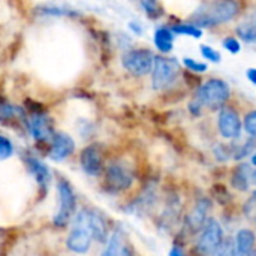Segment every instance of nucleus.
I'll return each mask as SVG.
<instances>
[{"mask_svg":"<svg viewBox=\"0 0 256 256\" xmlns=\"http://www.w3.org/2000/svg\"><path fill=\"white\" fill-rule=\"evenodd\" d=\"M174 39H176V34L172 33L171 27H168V26L158 27L156 32H154V38H153L154 45H156V48L159 50V52L162 56H165V54H168V52L172 51V48H174Z\"/></svg>","mask_w":256,"mask_h":256,"instance_id":"19","label":"nucleus"},{"mask_svg":"<svg viewBox=\"0 0 256 256\" xmlns=\"http://www.w3.org/2000/svg\"><path fill=\"white\" fill-rule=\"evenodd\" d=\"M236 33L237 36H240L242 40L248 44L256 42V4L243 15L236 27Z\"/></svg>","mask_w":256,"mask_h":256,"instance_id":"14","label":"nucleus"},{"mask_svg":"<svg viewBox=\"0 0 256 256\" xmlns=\"http://www.w3.org/2000/svg\"><path fill=\"white\" fill-rule=\"evenodd\" d=\"M224 242L225 234L222 225L214 218H210L207 225L200 232V237L195 243V252L198 256H216L219 254Z\"/></svg>","mask_w":256,"mask_h":256,"instance_id":"3","label":"nucleus"},{"mask_svg":"<svg viewBox=\"0 0 256 256\" xmlns=\"http://www.w3.org/2000/svg\"><path fill=\"white\" fill-rule=\"evenodd\" d=\"M183 64L184 68L192 72V74H204L207 69H208V64L207 63H202V62H198L192 57H184L183 58Z\"/></svg>","mask_w":256,"mask_h":256,"instance_id":"25","label":"nucleus"},{"mask_svg":"<svg viewBox=\"0 0 256 256\" xmlns=\"http://www.w3.org/2000/svg\"><path fill=\"white\" fill-rule=\"evenodd\" d=\"M218 129L225 140H238L243 132V120L240 112L231 106H224L218 114Z\"/></svg>","mask_w":256,"mask_h":256,"instance_id":"8","label":"nucleus"},{"mask_svg":"<svg viewBox=\"0 0 256 256\" xmlns=\"http://www.w3.org/2000/svg\"><path fill=\"white\" fill-rule=\"evenodd\" d=\"M27 165H28V170L32 171V174L34 176L40 192L45 194L48 190V184H50V180H51L48 168L40 160H38L34 158H28L27 159Z\"/></svg>","mask_w":256,"mask_h":256,"instance_id":"20","label":"nucleus"},{"mask_svg":"<svg viewBox=\"0 0 256 256\" xmlns=\"http://www.w3.org/2000/svg\"><path fill=\"white\" fill-rule=\"evenodd\" d=\"M16 112H18V110L15 106H12L10 104H8L3 99H0V120L12 118Z\"/></svg>","mask_w":256,"mask_h":256,"instance_id":"30","label":"nucleus"},{"mask_svg":"<svg viewBox=\"0 0 256 256\" xmlns=\"http://www.w3.org/2000/svg\"><path fill=\"white\" fill-rule=\"evenodd\" d=\"M58 195H60V210L54 216V225L58 228H63L69 224V220L75 212L76 198H75L72 186L66 180L58 182Z\"/></svg>","mask_w":256,"mask_h":256,"instance_id":"9","label":"nucleus"},{"mask_svg":"<svg viewBox=\"0 0 256 256\" xmlns=\"http://www.w3.org/2000/svg\"><path fill=\"white\" fill-rule=\"evenodd\" d=\"M75 150V144L74 140L63 134V132H57L52 135L51 138V144H50V158L56 162L66 159L68 156H70Z\"/></svg>","mask_w":256,"mask_h":256,"instance_id":"12","label":"nucleus"},{"mask_svg":"<svg viewBox=\"0 0 256 256\" xmlns=\"http://www.w3.org/2000/svg\"><path fill=\"white\" fill-rule=\"evenodd\" d=\"M168 256H186V252H184V249H183L182 246L174 244V246L170 249V254H168Z\"/></svg>","mask_w":256,"mask_h":256,"instance_id":"32","label":"nucleus"},{"mask_svg":"<svg viewBox=\"0 0 256 256\" xmlns=\"http://www.w3.org/2000/svg\"><path fill=\"white\" fill-rule=\"evenodd\" d=\"M210 212H212V201H210V198L201 196L200 200H196V202L194 204L192 210L184 218L186 228L190 232H201L202 228L207 225V222L210 219V216H208Z\"/></svg>","mask_w":256,"mask_h":256,"instance_id":"10","label":"nucleus"},{"mask_svg":"<svg viewBox=\"0 0 256 256\" xmlns=\"http://www.w3.org/2000/svg\"><path fill=\"white\" fill-rule=\"evenodd\" d=\"M216 256H238L237 255V250H236V243L232 238H225L219 254Z\"/></svg>","mask_w":256,"mask_h":256,"instance_id":"31","label":"nucleus"},{"mask_svg":"<svg viewBox=\"0 0 256 256\" xmlns=\"http://www.w3.org/2000/svg\"><path fill=\"white\" fill-rule=\"evenodd\" d=\"M200 50H201V56H202L206 60L212 62V63H219V62L222 60L220 52H219L216 48L210 46V45H201Z\"/></svg>","mask_w":256,"mask_h":256,"instance_id":"27","label":"nucleus"},{"mask_svg":"<svg viewBox=\"0 0 256 256\" xmlns=\"http://www.w3.org/2000/svg\"><path fill=\"white\" fill-rule=\"evenodd\" d=\"M230 98L231 88L228 82L220 78H210L196 88L194 100H196L202 108H208L210 111H220L224 106H226Z\"/></svg>","mask_w":256,"mask_h":256,"instance_id":"2","label":"nucleus"},{"mask_svg":"<svg viewBox=\"0 0 256 256\" xmlns=\"http://www.w3.org/2000/svg\"><path fill=\"white\" fill-rule=\"evenodd\" d=\"M240 14V3L234 0L202 3L192 15L190 21L201 30L206 27H216L234 20Z\"/></svg>","mask_w":256,"mask_h":256,"instance_id":"1","label":"nucleus"},{"mask_svg":"<svg viewBox=\"0 0 256 256\" xmlns=\"http://www.w3.org/2000/svg\"><path fill=\"white\" fill-rule=\"evenodd\" d=\"M27 126H28V130H30L32 136L36 141H45L48 138H52V135H54L51 120L42 112L32 114V117L27 120Z\"/></svg>","mask_w":256,"mask_h":256,"instance_id":"13","label":"nucleus"},{"mask_svg":"<svg viewBox=\"0 0 256 256\" xmlns=\"http://www.w3.org/2000/svg\"><path fill=\"white\" fill-rule=\"evenodd\" d=\"M129 27L136 33V34H141L142 33V26L140 24V22H135V21H132L130 24H129Z\"/></svg>","mask_w":256,"mask_h":256,"instance_id":"34","label":"nucleus"},{"mask_svg":"<svg viewBox=\"0 0 256 256\" xmlns=\"http://www.w3.org/2000/svg\"><path fill=\"white\" fill-rule=\"evenodd\" d=\"M252 184H255L256 186V170L254 171V174H252Z\"/></svg>","mask_w":256,"mask_h":256,"instance_id":"36","label":"nucleus"},{"mask_svg":"<svg viewBox=\"0 0 256 256\" xmlns=\"http://www.w3.org/2000/svg\"><path fill=\"white\" fill-rule=\"evenodd\" d=\"M222 46H224L228 52H231V54H238V52L242 51V44H240V40H238L236 36H226V38L222 40Z\"/></svg>","mask_w":256,"mask_h":256,"instance_id":"28","label":"nucleus"},{"mask_svg":"<svg viewBox=\"0 0 256 256\" xmlns=\"http://www.w3.org/2000/svg\"><path fill=\"white\" fill-rule=\"evenodd\" d=\"M246 76H248V80L256 86V68H249L248 70H246Z\"/></svg>","mask_w":256,"mask_h":256,"instance_id":"33","label":"nucleus"},{"mask_svg":"<svg viewBox=\"0 0 256 256\" xmlns=\"http://www.w3.org/2000/svg\"><path fill=\"white\" fill-rule=\"evenodd\" d=\"M231 147H232V159L243 160L248 156H250V158L254 156V153L256 152V140L249 136V140L246 142H243V144H234Z\"/></svg>","mask_w":256,"mask_h":256,"instance_id":"21","label":"nucleus"},{"mask_svg":"<svg viewBox=\"0 0 256 256\" xmlns=\"http://www.w3.org/2000/svg\"><path fill=\"white\" fill-rule=\"evenodd\" d=\"M234 243H236L237 255L248 256L249 254H252L255 250L256 234L252 230H249V228H242L240 231H237Z\"/></svg>","mask_w":256,"mask_h":256,"instance_id":"18","label":"nucleus"},{"mask_svg":"<svg viewBox=\"0 0 256 256\" xmlns=\"http://www.w3.org/2000/svg\"><path fill=\"white\" fill-rule=\"evenodd\" d=\"M154 54L148 48H134L123 54V68L135 76H144L152 74L154 64Z\"/></svg>","mask_w":256,"mask_h":256,"instance_id":"6","label":"nucleus"},{"mask_svg":"<svg viewBox=\"0 0 256 256\" xmlns=\"http://www.w3.org/2000/svg\"><path fill=\"white\" fill-rule=\"evenodd\" d=\"M243 126H244L246 134H248L250 138L256 140V110L250 111V112H248V114L244 116Z\"/></svg>","mask_w":256,"mask_h":256,"instance_id":"26","label":"nucleus"},{"mask_svg":"<svg viewBox=\"0 0 256 256\" xmlns=\"http://www.w3.org/2000/svg\"><path fill=\"white\" fill-rule=\"evenodd\" d=\"M252 174L254 171L249 164H244V162L238 164L232 170L231 178H230L232 189H236L237 192H248L252 184Z\"/></svg>","mask_w":256,"mask_h":256,"instance_id":"16","label":"nucleus"},{"mask_svg":"<svg viewBox=\"0 0 256 256\" xmlns=\"http://www.w3.org/2000/svg\"><path fill=\"white\" fill-rule=\"evenodd\" d=\"M141 6L144 8V10H146L147 16H150V18H153V20L159 18V16L164 14V12H162V6H160V3H159V2H154V0H146V2H141Z\"/></svg>","mask_w":256,"mask_h":256,"instance_id":"23","label":"nucleus"},{"mask_svg":"<svg viewBox=\"0 0 256 256\" xmlns=\"http://www.w3.org/2000/svg\"><path fill=\"white\" fill-rule=\"evenodd\" d=\"M88 230L92 234V238H94L99 243H106L108 242V224L105 220V218L94 212V210H88Z\"/></svg>","mask_w":256,"mask_h":256,"instance_id":"17","label":"nucleus"},{"mask_svg":"<svg viewBox=\"0 0 256 256\" xmlns=\"http://www.w3.org/2000/svg\"><path fill=\"white\" fill-rule=\"evenodd\" d=\"M92 244V234L88 230V208L81 210L74 224V230L66 240V246L69 250L75 254H86Z\"/></svg>","mask_w":256,"mask_h":256,"instance_id":"5","label":"nucleus"},{"mask_svg":"<svg viewBox=\"0 0 256 256\" xmlns=\"http://www.w3.org/2000/svg\"><path fill=\"white\" fill-rule=\"evenodd\" d=\"M250 162H252V165H254V166H256V152L254 153V156L250 158Z\"/></svg>","mask_w":256,"mask_h":256,"instance_id":"35","label":"nucleus"},{"mask_svg":"<svg viewBox=\"0 0 256 256\" xmlns=\"http://www.w3.org/2000/svg\"><path fill=\"white\" fill-rule=\"evenodd\" d=\"M100 256H132L130 254V249L126 243V237H124V232L122 230H116L108 242H106V246L102 252Z\"/></svg>","mask_w":256,"mask_h":256,"instance_id":"15","label":"nucleus"},{"mask_svg":"<svg viewBox=\"0 0 256 256\" xmlns=\"http://www.w3.org/2000/svg\"><path fill=\"white\" fill-rule=\"evenodd\" d=\"M81 162V168L87 176L92 177H98L105 168H104V156H102V150L99 146L92 144L87 146L80 158Z\"/></svg>","mask_w":256,"mask_h":256,"instance_id":"11","label":"nucleus"},{"mask_svg":"<svg viewBox=\"0 0 256 256\" xmlns=\"http://www.w3.org/2000/svg\"><path fill=\"white\" fill-rule=\"evenodd\" d=\"M40 10L45 15H78L76 10L68 9L64 6H56V4H44L40 6Z\"/></svg>","mask_w":256,"mask_h":256,"instance_id":"24","label":"nucleus"},{"mask_svg":"<svg viewBox=\"0 0 256 256\" xmlns=\"http://www.w3.org/2000/svg\"><path fill=\"white\" fill-rule=\"evenodd\" d=\"M180 75V63L177 58H171L166 56H156L154 57V64L152 70V84L153 88L156 90H164L172 82Z\"/></svg>","mask_w":256,"mask_h":256,"instance_id":"4","label":"nucleus"},{"mask_svg":"<svg viewBox=\"0 0 256 256\" xmlns=\"http://www.w3.org/2000/svg\"><path fill=\"white\" fill-rule=\"evenodd\" d=\"M174 34H180V36H190V38H201L202 36V30L200 27H196L192 22H180V24H174L171 27Z\"/></svg>","mask_w":256,"mask_h":256,"instance_id":"22","label":"nucleus"},{"mask_svg":"<svg viewBox=\"0 0 256 256\" xmlns=\"http://www.w3.org/2000/svg\"><path fill=\"white\" fill-rule=\"evenodd\" d=\"M105 184L111 192H124L134 184V172L120 160L111 162L105 168Z\"/></svg>","mask_w":256,"mask_h":256,"instance_id":"7","label":"nucleus"},{"mask_svg":"<svg viewBox=\"0 0 256 256\" xmlns=\"http://www.w3.org/2000/svg\"><path fill=\"white\" fill-rule=\"evenodd\" d=\"M12 153H14L12 142H10L8 138H4V136L0 135V159H2V160H3V159H8V158L12 156Z\"/></svg>","mask_w":256,"mask_h":256,"instance_id":"29","label":"nucleus"}]
</instances>
